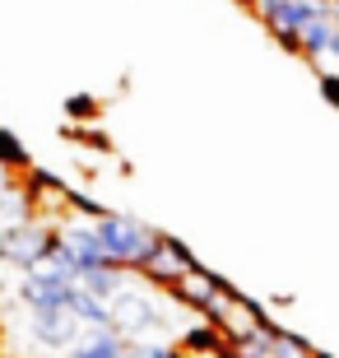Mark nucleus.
I'll use <instances>...</instances> for the list:
<instances>
[{
	"label": "nucleus",
	"instance_id": "6e6552de",
	"mask_svg": "<svg viewBox=\"0 0 339 358\" xmlns=\"http://www.w3.org/2000/svg\"><path fill=\"white\" fill-rule=\"evenodd\" d=\"M330 42H335V19H330V10H326L321 19H312V24L298 33V56H307V61H330Z\"/></svg>",
	"mask_w": 339,
	"mask_h": 358
},
{
	"label": "nucleus",
	"instance_id": "9b49d317",
	"mask_svg": "<svg viewBox=\"0 0 339 358\" xmlns=\"http://www.w3.org/2000/svg\"><path fill=\"white\" fill-rule=\"evenodd\" d=\"M135 345V358H182L172 345H158V340H131Z\"/></svg>",
	"mask_w": 339,
	"mask_h": 358
},
{
	"label": "nucleus",
	"instance_id": "1a4fd4ad",
	"mask_svg": "<svg viewBox=\"0 0 339 358\" xmlns=\"http://www.w3.org/2000/svg\"><path fill=\"white\" fill-rule=\"evenodd\" d=\"M0 168H5V173H28V168H33V154H28L24 149V140H19V135L14 131H5V126H0Z\"/></svg>",
	"mask_w": 339,
	"mask_h": 358
},
{
	"label": "nucleus",
	"instance_id": "ddd939ff",
	"mask_svg": "<svg viewBox=\"0 0 339 358\" xmlns=\"http://www.w3.org/2000/svg\"><path fill=\"white\" fill-rule=\"evenodd\" d=\"M70 112H75V117H89V112H93V98H70Z\"/></svg>",
	"mask_w": 339,
	"mask_h": 358
},
{
	"label": "nucleus",
	"instance_id": "2eb2a0df",
	"mask_svg": "<svg viewBox=\"0 0 339 358\" xmlns=\"http://www.w3.org/2000/svg\"><path fill=\"white\" fill-rule=\"evenodd\" d=\"M330 19H335V28H339V0H335V5H330Z\"/></svg>",
	"mask_w": 339,
	"mask_h": 358
},
{
	"label": "nucleus",
	"instance_id": "f03ea898",
	"mask_svg": "<svg viewBox=\"0 0 339 358\" xmlns=\"http://www.w3.org/2000/svg\"><path fill=\"white\" fill-rule=\"evenodd\" d=\"M47 247H52V224H42V219L0 224V266L28 275V270L47 256Z\"/></svg>",
	"mask_w": 339,
	"mask_h": 358
},
{
	"label": "nucleus",
	"instance_id": "4468645a",
	"mask_svg": "<svg viewBox=\"0 0 339 358\" xmlns=\"http://www.w3.org/2000/svg\"><path fill=\"white\" fill-rule=\"evenodd\" d=\"M330 61H339V28H335V42H330Z\"/></svg>",
	"mask_w": 339,
	"mask_h": 358
},
{
	"label": "nucleus",
	"instance_id": "f8f14e48",
	"mask_svg": "<svg viewBox=\"0 0 339 358\" xmlns=\"http://www.w3.org/2000/svg\"><path fill=\"white\" fill-rule=\"evenodd\" d=\"M321 98H326L330 107H339V75L335 70H321Z\"/></svg>",
	"mask_w": 339,
	"mask_h": 358
},
{
	"label": "nucleus",
	"instance_id": "f3484780",
	"mask_svg": "<svg viewBox=\"0 0 339 358\" xmlns=\"http://www.w3.org/2000/svg\"><path fill=\"white\" fill-rule=\"evenodd\" d=\"M0 358H10V354H0Z\"/></svg>",
	"mask_w": 339,
	"mask_h": 358
},
{
	"label": "nucleus",
	"instance_id": "423d86ee",
	"mask_svg": "<svg viewBox=\"0 0 339 358\" xmlns=\"http://www.w3.org/2000/svg\"><path fill=\"white\" fill-rule=\"evenodd\" d=\"M84 321L75 317V312H47V317H33V340H38L42 349H75L79 340H84Z\"/></svg>",
	"mask_w": 339,
	"mask_h": 358
},
{
	"label": "nucleus",
	"instance_id": "0eeeda50",
	"mask_svg": "<svg viewBox=\"0 0 339 358\" xmlns=\"http://www.w3.org/2000/svg\"><path fill=\"white\" fill-rule=\"evenodd\" d=\"M70 358H135V345L117 331H89L70 349Z\"/></svg>",
	"mask_w": 339,
	"mask_h": 358
},
{
	"label": "nucleus",
	"instance_id": "a211bd4d",
	"mask_svg": "<svg viewBox=\"0 0 339 358\" xmlns=\"http://www.w3.org/2000/svg\"><path fill=\"white\" fill-rule=\"evenodd\" d=\"M247 5H251V0H247Z\"/></svg>",
	"mask_w": 339,
	"mask_h": 358
},
{
	"label": "nucleus",
	"instance_id": "39448f33",
	"mask_svg": "<svg viewBox=\"0 0 339 358\" xmlns=\"http://www.w3.org/2000/svg\"><path fill=\"white\" fill-rule=\"evenodd\" d=\"M70 289L61 279H42V275H24L19 279V303L28 307V317H47V312H66L70 307Z\"/></svg>",
	"mask_w": 339,
	"mask_h": 358
},
{
	"label": "nucleus",
	"instance_id": "9d476101",
	"mask_svg": "<svg viewBox=\"0 0 339 358\" xmlns=\"http://www.w3.org/2000/svg\"><path fill=\"white\" fill-rule=\"evenodd\" d=\"M270 358H316V349L302 335H288V331H274L270 326Z\"/></svg>",
	"mask_w": 339,
	"mask_h": 358
},
{
	"label": "nucleus",
	"instance_id": "f257e3e1",
	"mask_svg": "<svg viewBox=\"0 0 339 358\" xmlns=\"http://www.w3.org/2000/svg\"><path fill=\"white\" fill-rule=\"evenodd\" d=\"M93 233H98L107 266H117V270H149L158 261V252H163V233L131 219V214L107 210L103 219H93Z\"/></svg>",
	"mask_w": 339,
	"mask_h": 358
},
{
	"label": "nucleus",
	"instance_id": "20e7f679",
	"mask_svg": "<svg viewBox=\"0 0 339 358\" xmlns=\"http://www.w3.org/2000/svg\"><path fill=\"white\" fill-rule=\"evenodd\" d=\"M158 326H163V317H158V303H154V298L121 284L117 298H112V331L126 335V340H140V335L149 340Z\"/></svg>",
	"mask_w": 339,
	"mask_h": 358
},
{
	"label": "nucleus",
	"instance_id": "dca6fc26",
	"mask_svg": "<svg viewBox=\"0 0 339 358\" xmlns=\"http://www.w3.org/2000/svg\"><path fill=\"white\" fill-rule=\"evenodd\" d=\"M316 5H335V0H316Z\"/></svg>",
	"mask_w": 339,
	"mask_h": 358
},
{
	"label": "nucleus",
	"instance_id": "7ed1b4c3",
	"mask_svg": "<svg viewBox=\"0 0 339 358\" xmlns=\"http://www.w3.org/2000/svg\"><path fill=\"white\" fill-rule=\"evenodd\" d=\"M251 10L261 14V24L284 42L288 52H298V33L312 19H321L330 5H316V0H251Z\"/></svg>",
	"mask_w": 339,
	"mask_h": 358
}]
</instances>
